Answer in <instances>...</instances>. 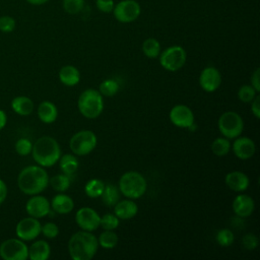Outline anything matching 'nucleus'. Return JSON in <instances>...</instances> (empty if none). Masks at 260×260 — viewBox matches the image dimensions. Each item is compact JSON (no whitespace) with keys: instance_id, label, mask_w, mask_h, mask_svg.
Masks as SVG:
<instances>
[{"instance_id":"1","label":"nucleus","mask_w":260,"mask_h":260,"mask_svg":"<svg viewBox=\"0 0 260 260\" xmlns=\"http://www.w3.org/2000/svg\"><path fill=\"white\" fill-rule=\"evenodd\" d=\"M49 184L48 173L41 166L23 168L17 177L19 190L26 195H36L43 192Z\"/></svg>"},{"instance_id":"2","label":"nucleus","mask_w":260,"mask_h":260,"mask_svg":"<svg viewBox=\"0 0 260 260\" xmlns=\"http://www.w3.org/2000/svg\"><path fill=\"white\" fill-rule=\"evenodd\" d=\"M98 238L87 231H79L68 242L69 255L73 260H90L98 252Z\"/></svg>"},{"instance_id":"3","label":"nucleus","mask_w":260,"mask_h":260,"mask_svg":"<svg viewBox=\"0 0 260 260\" xmlns=\"http://www.w3.org/2000/svg\"><path fill=\"white\" fill-rule=\"evenodd\" d=\"M32 158L41 167L54 166L61 156V148L57 140L51 136H42L32 144Z\"/></svg>"},{"instance_id":"4","label":"nucleus","mask_w":260,"mask_h":260,"mask_svg":"<svg viewBox=\"0 0 260 260\" xmlns=\"http://www.w3.org/2000/svg\"><path fill=\"white\" fill-rule=\"evenodd\" d=\"M77 107L83 117L88 119L98 118L104 110L103 95L94 88H87L79 95Z\"/></svg>"},{"instance_id":"5","label":"nucleus","mask_w":260,"mask_h":260,"mask_svg":"<svg viewBox=\"0 0 260 260\" xmlns=\"http://www.w3.org/2000/svg\"><path fill=\"white\" fill-rule=\"evenodd\" d=\"M146 180L144 177L134 171L123 174L119 181L120 192L129 199L140 198L146 191Z\"/></svg>"},{"instance_id":"6","label":"nucleus","mask_w":260,"mask_h":260,"mask_svg":"<svg viewBox=\"0 0 260 260\" xmlns=\"http://www.w3.org/2000/svg\"><path fill=\"white\" fill-rule=\"evenodd\" d=\"M217 125L220 133L228 139L237 138L241 135L244 129V121L242 117L234 111L222 113L218 119Z\"/></svg>"},{"instance_id":"7","label":"nucleus","mask_w":260,"mask_h":260,"mask_svg":"<svg viewBox=\"0 0 260 260\" xmlns=\"http://www.w3.org/2000/svg\"><path fill=\"white\" fill-rule=\"evenodd\" d=\"M187 59L186 51L181 46H171L159 54V63L168 71H177L181 69Z\"/></svg>"},{"instance_id":"8","label":"nucleus","mask_w":260,"mask_h":260,"mask_svg":"<svg viewBox=\"0 0 260 260\" xmlns=\"http://www.w3.org/2000/svg\"><path fill=\"white\" fill-rule=\"evenodd\" d=\"M96 143L98 138L92 131L81 130L71 137L69 146L74 154L86 155L95 148Z\"/></svg>"},{"instance_id":"9","label":"nucleus","mask_w":260,"mask_h":260,"mask_svg":"<svg viewBox=\"0 0 260 260\" xmlns=\"http://www.w3.org/2000/svg\"><path fill=\"white\" fill-rule=\"evenodd\" d=\"M0 257L4 260H26L28 247L20 239H7L0 245Z\"/></svg>"},{"instance_id":"10","label":"nucleus","mask_w":260,"mask_h":260,"mask_svg":"<svg viewBox=\"0 0 260 260\" xmlns=\"http://www.w3.org/2000/svg\"><path fill=\"white\" fill-rule=\"evenodd\" d=\"M112 12L119 22L129 23L139 17L141 7L136 0H122L115 4Z\"/></svg>"},{"instance_id":"11","label":"nucleus","mask_w":260,"mask_h":260,"mask_svg":"<svg viewBox=\"0 0 260 260\" xmlns=\"http://www.w3.org/2000/svg\"><path fill=\"white\" fill-rule=\"evenodd\" d=\"M42 224L38 218L28 216L20 219L15 228V234L22 241H32L41 234Z\"/></svg>"},{"instance_id":"12","label":"nucleus","mask_w":260,"mask_h":260,"mask_svg":"<svg viewBox=\"0 0 260 260\" xmlns=\"http://www.w3.org/2000/svg\"><path fill=\"white\" fill-rule=\"evenodd\" d=\"M75 220L81 230L92 232L100 226L101 216L90 207H81L75 214Z\"/></svg>"},{"instance_id":"13","label":"nucleus","mask_w":260,"mask_h":260,"mask_svg":"<svg viewBox=\"0 0 260 260\" xmlns=\"http://www.w3.org/2000/svg\"><path fill=\"white\" fill-rule=\"evenodd\" d=\"M25 210L29 216L41 218L49 214L51 210V204L46 197L36 194L26 201Z\"/></svg>"},{"instance_id":"14","label":"nucleus","mask_w":260,"mask_h":260,"mask_svg":"<svg viewBox=\"0 0 260 260\" xmlns=\"http://www.w3.org/2000/svg\"><path fill=\"white\" fill-rule=\"evenodd\" d=\"M171 122L180 128H189L194 123L192 110L185 105H176L170 112Z\"/></svg>"},{"instance_id":"15","label":"nucleus","mask_w":260,"mask_h":260,"mask_svg":"<svg viewBox=\"0 0 260 260\" xmlns=\"http://www.w3.org/2000/svg\"><path fill=\"white\" fill-rule=\"evenodd\" d=\"M221 83L220 72L215 67L204 68L199 76V84L201 88L207 92L215 91Z\"/></svg>"},{"instance_id":"16","label":"nucleus","mask_w":260,"mask_h":260,"mask_svg":"<svg viewBox=\"0 0 260 260\" xmlns=\"http://www.w3.org/2000/svg\"><path fill=\"white\" fill-rule=\"evenodd\" d=\"M233 151L235 155L240 159H249L251 158L256 150L255 142L246 136L237 137V139L233 143Z\"/></svg>"},{"instance_id":"17","label":"nucleus","mask_w":260,"mask_h":260,"mask_svg":"<svg viewBox=\"0 0 260 260\" xmlns=\"http://www.w3.org/2000/svg\"><path fill=\"white\" fill-rule=\"evenodd\" d=\"M255 208L254 199L247 194H240L236 196L233 201V211L239 217L250 216Z\"/></svg>"},{"instance_id":"18","label":"nucleus","mask_w":260,"mask_h":260,"mask_svg":"<svg viewBox=\"0 0 260 260\" xmlns=\"http://www.w3.org/2000/svg\"><path fill=\"white\" fill-rule=\"evenodd\" d=\"M224 182H225V185L231 190L236 192L245 191L248 188L250 183L248 176L239 171H234L226 174L224 178Z\"/></svg>"},{"instance_id":"19","label":"nucleus","mask_w":260,"mask_h":260,"mask_svg":"<svg viewBox=\"0 0 260 260\" xmlns=\"http://www.w3.org/2000/svg\"><path fill=\"white\" fill-rule=\"evenodd\" d=\"M138 212V206L132 199L118 201L114 205V214L119 219H130Z\"/></svg>"},{"instance_id":"20","label":"nucleus","mask_w":260,"mask_h":260,"mask_svg":"<svg viewBox=\"0 0 260 260\" xmlns=\"http://www.w3.org/2000/svg\"><path fill=\"white\" fill-rule=\"evenodd\" d=\"M50 204H51V207L54 209V211L59 214L70 213L74 208L73 199L70 196L65 195L63 193H60L54 196Z\"/></svg>"},{"instance_id":"21","label":"nucleus","mask_w":260,"mask_h":260,"mask_svg":"<svg viewBox=\"0 0 260 260\" xmlns=\"http://www.w3.org/2000/svg\"><path fill=\"white\" fill-rule=\"evenodd\" d=\"M50 254V245L44 240L36 241L28 248V258L30 260H47Z\"/></svg>"},{"instance_id":"22","label":"nucleus","mask_w":260,"mask_h":260,"mask_svg":"<svg viewBox=\"0 0 260 260\" xmlns=\"http://www.w3.org/2000/svg\"><path fill=\"white\" fill-rule=\"evenodd\" d=\"M38 117L43 123L46 124H51L55 122L58 117L57 107L52 102H42L38 107Z\"/></svg>"},{"instance_id":"23","label":"nucleus","mask_w":260,"mask_h":260,"mask_svg":"<svg viewBox=\"0 0 260 260\" xmlns=\"http://www.w3.org/2000/svg\"><path fill=\"white\" fill-rule=\"evenodd\" d=\"M59 79L67 86L76 85L80 80L79 70L72 65H65L59 71Z\"/></svg>"},{"instance_id":"24","label":"nucleus","mask_w":260,"mask_h":260,"mask_svg":"<svg viewBox=\"0 0 260 260\" xmlns=\"http://www.w3.org/2000/svg\"><path fill=\"white\" fill-rule=\"evenodd\" d=\"M11 108L20 116H28L34 111V102L25 95H18L11 101Z\"/></svg>"},{"instance_id":"25","label":"nucleus","mask_w":260,"mask_h":260,"mask_svg":"<svg viewBox=\"0 0 260 260\" xmlns=\"http://www.w3.org/2000/svg\"><path fill=\"white\" fill-rule=\"evenodd\" d=\"M101 197L106 205L114 206L120 199V190L113 184H107Z\"/></svg>"},{"instance_id":"26","label":"nucleus","mask_w":260,"mask_h":260,"mask_svg":"<svg viewBox=\"0 0 260 260\" xmlns=\"http://www.w3.org/2000/svg\"><path fill=\"white\" fill-rule=\"evenodd\" d=\"M59 159H60L59 166L61 171L68 176L73 174L78 168V160L73 154L66 153L63 156H60Z\"/></svg>"},{"instance_id":"27","label":"nucleus","mask_w":260,"mask_h":260,"mask_svg":"<svg viewBox=\"0 0 260 260\" xmlns=\"http://www.w3.org/2000/svg\"><path fill=\"white\" fill-rule=\"evenodd\" d=\"M142 52L146 57L150 59L158 57L160 54L159 42L154 38L146 39L142 44Z\"/></svg>"},{"instance_id":"28","label":"nucleus","mask_w":260,"mask_h":260,"mask_svg":"<svg viewBox=\"0 0 260 260\" xmlns=\"http://www.w3.org/2000/svg\"><path fill=\"white\" fill-rule=\"evenodd\" d=\"M105 188V183L100 179H91L84 186V192L89 198L101 197Z\"/></svg>"},{"instance_id":"29","label":"nucleus","mask_w":260,"mask_h":260,"mask_svg":"<svg viewBox=\"0 0 260 260\" xmlns=\"http://www.w3.org/2000/svg\"><path fill=\"white\" fill-rule=\"evenodd\" d=\"M49 184L55 191L64 192L70 186V179L66 174H58L49 179Z\"/></svg>"},{"instance_id":"30","label":"nucleus","mask_w":260,"mask_h":260,"mask_svg":"<svg viewBox=\"0 0 260 260\" xmlns=\"http://www.w3.org/2000/svg\"><path fill=\"white\" fill-rule=\"evenodd\" d=\"M98 242H99V245L102 246L103 248L112 249L116 247V245L118 244V236L114 231L105 230V232H103L100 235Z\"/></svg>"},{"instance_id":"31","label":"nucleus","mask_w":260,"mask_h":260,"mask_svg":"<svg viewBox=\"0 0 260 260\" xmlns=\"http://www.w3.org/2000/svg\"><path fill=\"white\" fill-rule=\"evenodd\" d=\"M231 149V143L225 137H218L211 143V151L217 156H223L229 153Z\"/></svg>"},{"instance_id":"32","label":"nucleus","mask_w":260,"mask_h":260,"mask_svg":"<svg viewBox=\"0 0 260 260\" xmlns=\"http://www.w3.org/2000/svg\"><path fill=\"white\" fill-rule=\"evenodd\" d=\"M99 91L104 96H108V98L113 96L119 91V83L115 79H112V78L105 79L100 84Z\"/></svg>"},{"instance_id":"33","label":"nucleus","mask_w":260,"mask_h":260,"mask_svg":"<svg viewBox=\"0 0 260 260\" xmlns=\"http://www.w3.org/2000/svg\"><path fill=\"white\" fill-rule=\"evenodd\" d=\"M216 242L221 247H230L235 240L234 233L230 229H222L216 234Z\"/></svg>"},{"instance_id":"34","label":"nucleus","mask_w":260,"mask_h":260,"mask_svg":"<svg viewBox=\"0 0 260 260\" xmlns=\"http://www.w3.org/2000/svg\"><path fill=\"white\" fill-rule=\"evenodd\" d=\"M85 4V0H63L62 6L63 9L68 14H77L79 13Z\"/></svg>"},{"instance_id":"35","label":"nucleus","mask_w":260,"mask_h":260,"mask_svg":"<svg viewBox=\"0 0 260 260\" xmlns=\"http://www.w3.org/2000/svg\"><path fill=\"white\" fill-rule=\"evenodd\" d=\"M257 95V91L252 85H242L238 90V98L243 103H251V101Z\"/></svg>"},{"instance_id":"36","label":"nucleus","mask_w":260,"mask_h":260,"mask_svg":"<svg viewBox=\"0 0 260 260\" xmlns=\"http://www.w3.org/2000/svg\"><path fill=\"white\" fill-rule=\"evenodd\" d=\"M100 225L104 230H110L114 231L119 226V218L112 213H107L101 217Z\"/></svg>"},{"instance_id":"37","label":"nucleus","mask_w":260,"mask_h":260,"mask_svg":"<svg viewBox=\"0 0 260 260\" xmlns=\"http://www.w3.org/2000/svg\"><path fill=\"white\" fill-rule=\"evenodd\" d=\"M31 149H32V143L30 142V140L26 138H19L15 142V151L21 156L28 155L31 152Z\"/></svg>"},{"instance_id":"38","label":"nucleus","mask_w":260,"mask_h":260,"mask_svg":"<svg viewBox=\"0 0 260 260\" xmlns=\"http://www.w3.org/2000/svg\"><path fill=\"white\" fill-rule=\"evenodd\" d=\"M16 26L15 19L9 15L0 16V31L2 32H11Z\"/></svg>"},{"instance_id":"39","label":"nucleus","mask_w":260,"mask_h":260,"mask_svg":"<svg viewBox=\"0 0 260 260\" xmlns=\"http://www.w3.org/2000/svg\"><path fill=\"white\" fill-rule=\"evenodd\" d=\"M41 233L48 239H54L59 234V228L54 222H46L44 225H42Z\"/></svg>"},{"instance_id":"40","label":"nucleus","mask_w":260,"mask_h":260,"mask_svg":"<svg viewBox=\"0 0 260 260\" xmlns=\"http://www.w3.org/2000/svg\"><path fill=\"white\" fill-rule=\"evenodd\" d=\"M242 244L245 247V249L247 250H254L257 248L258 246V238L256 235L252 234V233H248L243 237L242 240Z\"/></svg>"},{"instance_id":"41","label":"nucleus","mask_w":260,"mask_h":260,"mask_svg":"<svg viewBox=\"0 0 260 260\" xmlns=\"http://www.w3.org/2000/svg\"><path fill=\"white\" fill-rule=\"evenodd\" d=\"M96 8L103 13H110L113 11L115 2L114 0H95Z\"/></svg>"},{"instance_id":"42","label":"nucleus","mask_w":260,"mask_h":260,"mask_svg":"<svg viewBox=\"0 0 260 260\" xmlns=\"http://www.w3.org/2000/svg\"><path fill=\"white\" fill-rule=\"evenodd\" d=\"M251 111L253 115L255 116L256 119L260 118V96L256 95L252 101H251Z\"/></svg>"},{"instance_id":"43","label":"nucleus","mask_w":260,"mask_h":260,"mask_svg":"<svg viewBox=\"0 0 260 260\" xmlns=\"http://www.w3.org/2000/svg\"><path fill=\"white\" fill-rule=\"evenodd\" d=\"M251 83H252V86L255 88V90L259 92L260 91V69L259 68H256L255 71L252 73Z\"/></svg>"},{"instance_id":"44","label":"nucleus","mask_w":260,"mask_h":260,"mask_svg":"<svg viewBox=\"0 0 260 260\" xmlns=\"http://www.w3.org/2000/svg\"><path fill=\"white\" fill-rule=\"evenodd\" d=\"M7 196V186L3 180L0 179V204L4 202Z\"/></svg>"},{"instance_id":"45","label":"nucleus","mask_w":260,"mask_h":260,"mask_svg":"<svg viewBox=\"0 0 260 260\" xmlns=\"http://www.w3.org/2000/svg\"><path fill=\"white\" fill-rule=\"evenodd\" d=\"M7 123V116L6 113L0 109V130H2Z\"/></svg>"},{"instance_id":"46","label":"nucleus","mask_w":260,"mask_h":260,"mask_svg":"<svg viewBox=\"0 0 260 260\" xmlns=\"http://www.w3.org/2000/svg\"><path fill=\"white\" fill-rule=\"evenodd\" d=\"M27 3L35 5V6H40V5H44L46 4L49 0H25Z\"/></svg>"}]
</instances>
